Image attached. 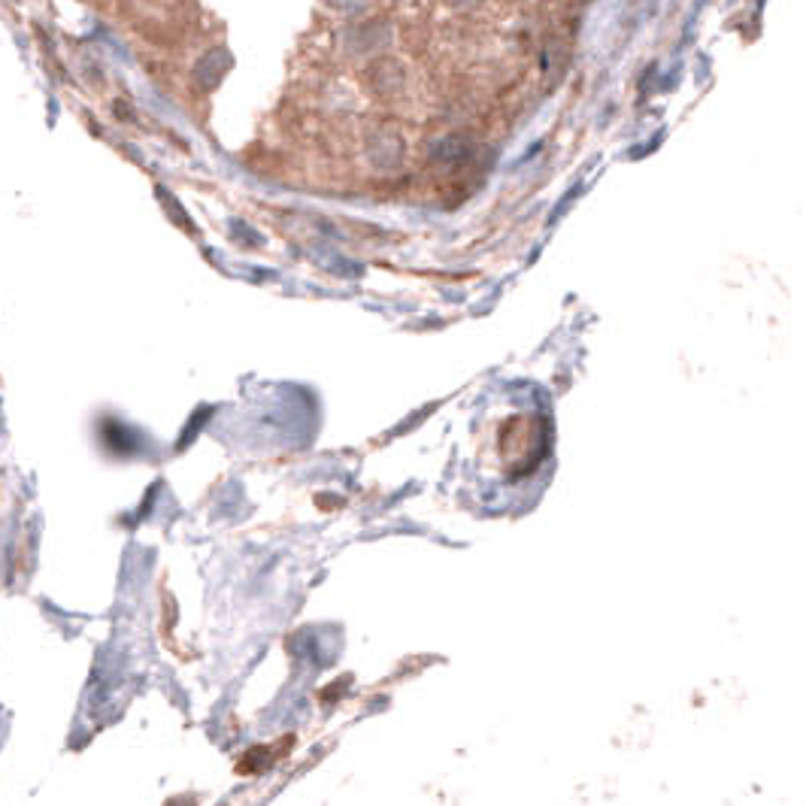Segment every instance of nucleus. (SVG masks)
<instances>
[{"mask_svg": "<svg viewBox=\"0 0 806 806\" xmlns=\"http://www.w3.org/2000/svg\"><path fill=\"white\" fill-rule=\"evenodd\" d=\"M227 67H231V52L219 46V49H212L210 55L198 64V83L203 88H215L219 79L227 73Z\"/></svg>", "mask_w": 806, "mask_h": 806, "instance_id": "nucleus-1", "label": "nucleus"}, {"mask_svg": "<svg viewBox=\"0 0 806 806\" xmlns=\"http://www.w3.org/2000/svg\"><path fill=\"white\" fill-rule=\"evenodd\" d=\"M327 3L337 7V10H346V13H358V10L368 7V0H327Z\"/></svg>", "mask_w": 806, "mask_h": 806, "instance_id": "nucleus-2", "label": "nucleus"}]
</instances>
